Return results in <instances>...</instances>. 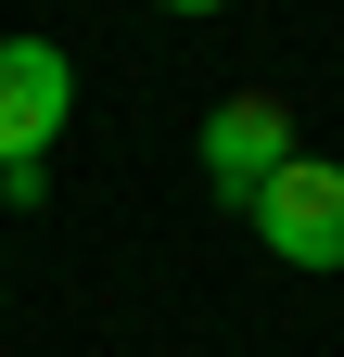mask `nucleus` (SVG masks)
<instances>
[{"instance_id": "7ed1b4c3", "label": "nucleus", "mask_w": 344, "mask_h": 357, "mask_svg": "<svg viewBox=\"0 0 344 357\" xmlns=\"http://www.w3.org/2000/svg\"><path fill=\"white\" fill-rule=\"evenodd\" d=\"M64 115H77V64H64V38H0V166L52 153Z\"/></svg>"}, {"instance_id": "20e7f679", "label": "nucleus", "mask_w": 344, "mask_h": 357, "mask_svg": "<svg viewBox=\"0 0 344 357\" xmlns=\"http://www.w3.org/2000/svg\"><path fill=\"white\" fill-rule=\"evenodd\" d=\"M153 13H230V0H153Z\"/></svg>"}, {"instance_id": "f03ea898", "label": "nucleus", "mask_w": 344, "mask_h": 357, "mask_svg": "<svg viewBox=\"0 0 344 357\" xmlns=\"http://www.w3.org/2000/svg\"><path fill=\"white\" fill-rule=\"evenodd\" d=\"M191 153H204V178H217L230 204H255L306 141H293V102H281V89H230V102L204 115V141H191Z\"/></svg>"}, {"instance_id": "f257e3e1", "label": "nucleus", "mask_w": 344, "mask_h": 357, "mask_svg": "<svg viewBox=\"0 0 344 357\" xmlns=\"http://www.w3.org/2000/svg\"><path fill=\"white\" fill-rule=\"evenodd\" d=\"M242 217H255V243H268V255L319 268V281L344 268V166H331V153H293V166H281Z\"/></svg>"}]
</instances>
